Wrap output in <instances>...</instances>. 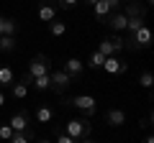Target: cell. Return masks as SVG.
Instances as JSON below:
<instances>
[{
	"mask_svg": "<svg viewBox=\"0 0 154 143\" xmlns=\"http://www.w3.org/2000/svg\"><path fill=\"white\" fill-rule=\"evenodd\" d=\"M64 133L69 138H75V141H80V138H90V133H93V123H90V118H75V120H69L64 125Z\"/></svg>",
	"mask_w": 154,
	"mask_h": 143,
	"instance_id": "1",
	"label": "cell"
},
{
	"mask_svg": "<svg viewBox=\"0 0 154 143\" xmlns=\"http://www.w3.org/2000/svg\"><path fill=\"white\" fill-rule=\"evenodd\" d=\"M152 46V31L146 26H141L134 36L123 39V49H131V51H139V49H149Z\"/></svg>",
	"mask_w": 154,
	"mask_h": 143,
	"instance_id": "2",
	"label": "cell"
},
{
	"mask_svg": "<svg viewBox=\"0 0 154 143\" xmlns=\"http://www.w3.org/2000/svg\"><path fill=\"white\" fill-rule=\"evenodd\" d=\"M64 105L77 107V112H82V118H93L95 112H98V102H95V97H90V95H77V97L67 100Z\"/></svg>",
	"mask_w": 154,
	"mask_h": 143,
	"instance_id": "3",
	"label": "cell"
},
{
	"mask_svg": "<svg viewBox=\"0 0 154 143\" xmlns=\"http://www.w3.org/2000/svg\"><path fill=\"white\" fill-rule=\"evenodd\" d=\"M98 51H100L103 56H118V51H123V39L118 36V33H113V36H105V39H100Z\"/></svg>",
	"mask_w": 154,
	"mask_h": 143,
	"instance_id": "4",
	"label": "cell"
},
{
	"mask_svg": "<svg viewBox=\"0 0 154 143\" xmlns=\"http://www.w3.org/2000/svg\"><path fill=\"white\" fill-rule=\"evenodd\" d=\"M11 130L13 133H31L33 130V125H31V115H28L26 110H18V112H13V118H11Z\"/></svg>",
	"mask_w": 154,
	"mask_h": 143,
	"instance_id": "5",
	"label": "cell"
},
{
	"mask_svg": "<svg viewBox=\"0 0 154 143\" xmlns=\"http://www.w3.org/2000/svg\"><path fill=\"white\" fill-rule=\"evenodd\" d=\"M49 72H51V64H49V59H46L44 54H36L31 61H28V74H31L33 79L44 77V74H49Z\"/></svg>",
	"mask_w": 154,
	"mask_h": 143,
	"instance_id": "6",
	"label": "cell"
},
{
	"mask_svg": "<svg viewBox=\"0 0 154 143\" xmlns=\"http://www.w3.org/2000/svg\"><path fill=\"white\" fill-rule=\"evenodd\" d=\"M49 79H51V92H57V95L67 92V87L72 84V77L67 74V72H62V69L49 72Z\"/></svg>",
	"mask_w": 154,
	"mask_h": 143,
	"instance_id": "7",
	"label": "cell"
},
{
	"mask_svg": "<svg viewBox=\"0 0 154 143\" xmlns=\"http://www.w3.org/2000/svg\"><path fill=\"white\" fill-rule=\"evenodd\" d=\"M57 0H41L38 3V8H36V18L38 21H44V23H51V21H57Z\"/></svg>",
	"mask_w": 154,
	"mask_h": 143,
	"instance_id": "8",
	"label": "cell"
},
{
	"mask_svg": "<svg viewBox=\"0 0 154 143\" xmlns=\"http://www.w3.org/2000/svg\"><path fill=\"white\" fill-rule=\"evenodd\" d=\"M103 69L108 72V74H123V72L128 69V64H126V61H121L118 56H108V59L103 61Z\"/></svg>",
	"mask_w": 154,
	"mask_h": 143,
	"instance_id": "9",
	"label": "cell"
},
{
	"mask_svg": "<svg viewBox=\"0 0 154 143\" xmlns=\"http://www.w3.org/2000/svg\"><path fill=\"white\" fill-rule=\"evenodd\" d=\"M105 23H108V26L113 28L116 33H121V31H126V23H128V18L123 16L121 10H118V13H110V16L105 18Z\"/></svg>",
	"mask_w": 154,
	"mask_h": 143,
	"instance_id": "10",
	"label": "cell"
},
{
	"mask_svg": "<svg viewBox=\"0 0 154 143\" xmlns=\"http://www.w3.org/2000/svg\"><path fill=\"white\" fill-rule=\"evenodd\" d=\"M62 72H67L72 79H77V77L85 72V64H82L80 59H64V66H62Z\"/></svg>",
	"mask_w": 154,
	"mask_h": 143,
	"instance_id": "11",
	"label": "cell"
},
{
	"mask_svg": "<svg viewBox=\"0 0 154 143\" xmlns=\"http://www.w3.org/2000/svg\"><path fill=\"white\" fill-rule=\"evenodd\" d=\"M105 123H108V125H113V128H121L123 123H126V112L118 110V107H110V110L105 112Z\"/></svg>",
	"mask_w": 154,
	"mask_h": 143,
	"instance_id": "12",
	"label": "cell"
},
{
	"mask_svg": "<svg viewBox=\"0 0 154 143\" xmlns=\"http://www.w3.org/2000/svg\"><path fill=\"white\" fill-rule=\"evenodd\" d=\"M123 16H126V18H144V16H146V5L139 3V0H134V3H128V5H126Z\"/></svg>",
	"mask_w": 154,
	"mask_h": 143,
	"instance_id": "13",
	"label": "cell"
},
{
	"mask_svg": "<svg viewBox=\"0 0 154 143\" xmlns=\"http://www.w3.org/2000/svg\"><path fill=\"white\" fill-rule=\"evenodd\" d=\"M36 123H54V107L51 105H38L36 107Z\"/></svg>",
	"mask_w": 154,
	"mask_h": 143,
	"instance_id": "14",
	"label": "cell"
},
{
	"mask_svg": "<svg viewBox=\"0 0 154 143\" xmlns=\"http://www.w3.org/2000/svg\"><path fill=\"white\" fill-rule=\"evenodd\" d=\"M13 82H16V72L8 64H0V87H11Z\"/></svg>",
	"mask_w": 154,
	"mask_h": 143,
	"instance_id": "15",
	"label": "cell"
},
{
	"mask_svg": "<svg viewBox=\"0 0 154 143\" xmlns=\"http://www.w3.org/2000/svg\"><path fill=\"white\" fill-rule=\"evenodd\" d=\"M93 13H95V18H98L100 23H105V18L110 16V5H108V0H98L93 5Z\"/></svg>",
	"mask_w": 154,
	"mask_h": 143,
	"instance_id": "16",
	"label": "cell"
},
{
	"mask_svg": "<svg viewBox=\"0 0 154 143\" xmlns=\"http://www.w3.org/2000/svg\"><path fill=\"white\" fill-rule=\"evenodd\" d=\"M16 36H0V51L3 54H13L16 51Z\"/></svg>",
	"mask_w": 154,
	"mask_h": 143,
	"instance_id": "17",
	"label": "cell"
},
{
	"mask_svg": "<svg viewBox=\"0 0 154 143\" xmlns=\"http://www.w3.org/2000/svg\"><path fill=\"white\" fill-rule=\"evenodd\" d=\"M11 95H13L16 100H23V97L28 95V87H26L23 82H18V79H16V82L11 84Z\"/></svg>",
	"mask_w": 154,
	"mask_h": 143,
	"instance_id": "18",
	"label": "cell"
},
{
	"mask_svg": "<svg viewBox=\"0 0 154 143\" xmlns=\"http://www.w3.org/2000/svg\"><path fill=\"white\" fill-rule=\"evenodd\" d=\"M31 87L38 89V92H46V89H51V79H49V74H44V77H36Z\"/></svg>",
	"mask_w": 154,
	"mask_h": 143,
	"instance_id": "19",
	"label": "cell"
},
{
	"mask_svg": "<svg viewBox=\"0 0 154 143\" xmlns=\"http://www.w3.org/2000/svg\"><path fill=\"white\" fill-rule=\"evenodd\" d=\"M49 33L51 36H64L67 33V23L64 21H51L49 23Z\"/></svg>",
	"mask_w": 154,
	"mask_h": 143,
	"instance_id": "20",
	"label": "cell"
},
{
	"mask_svg": "<svg viewBox=\"0 0 154 143\" xmlns=\"http://www.w3.org/2000/svg\"><path fill=\"white\" fill-rule=\"evenodd\" d=\"M105 59H108V56H103L100 51H93V54H90V59H88V66H90V69H98V66H103Z\"/></svg>",
	"mask_w": 154,
	"mask_h": 143,
	"instance_id": "21",
	"label": "cell"
},
{
	"mask_svg": "<svg viewBox=\"0 0 154 143\" xmlns=\"http://www.w3.org/2000/svg\"><path fill=\"white\" fill-rule=\"evenodd\" d=\"M141 26H144V18H128V23H126V31H128V36H134V33H136Z\"/></svg>",
	"mask_w": 154,
	"mask_h": 143,
	"instance_id": "22",
	"label": "cell"
},
{
	"mask_svg": "<svg viewBox=\"0 0 154 143\" xmlns=\"http://www.w3.org/2000/svg\"><path fill=\"white\" fill-rule=\"evenodd\" d=\"M33 141V130L31 133H13V138L8 143H31Z\"/></svg>",
	"mask_w": 154,
	"mask_h": 143,
	"instance_id": "23",
	"label": "cell"
},
{
	"mask_svg": "<svg viewBox=\"0 0 154 143\" xmlns=\"http://www.w3.org/2000/svg\"><path fill=\"white\" fill-rule=\"evenodd\" d=\"M152 82H154V74L152 72H141V77H139V84L144 89H152Z\"/></svg>",
	"mask_w": 154,
	"mask_h": 143,
	"instance_id": "24",
	"label": "cell"
},
{
	"mask_svg": "<svg viewBox=\"0 0 154 143\" xmlns=\"http://www.w3.org/2000/svg\"><path fill=\"white\" fill-rule=\"evenodd\" d=\"M80 0H57V8L59 10H69V8H77Z\"/></svg>",
	"mask_w": 154,
	"mask_h": 143,
	"instance_id": "25",
	"label": "cell"
},
{
	"mask_svg": "<svg viewBox=\"0 0 154 143\" xmlns=\"http://www.w3.org/2000/svg\"><path fill=\"white\" fill-rule=\"evenodd\" d=\"M11 138H13L11 125H8V123H3V125H0V141H11Z\"/></svg>",
	"mask_w": 154,
	"mask_h": 143,
	"instance_id": "26",
	"label": "cell"
},
{
	"mask_svg": "<svg viewBox=\"0 0 154 143\" xmlns=\"http://www.w3.org/2000/svg\"><path fill=\"white\" fill-rule=\"evenodd\" d=\"M57 143H77V141H75V138H69L67 133H59V136H57Z\"/></svg>",
	"mask_w": 154,
	"mask_h": 143,
	"instance_id": "27",
	"label": "cell"
},
{
	"mask_svg": "<svg viewBox=\"0 0 154 143\" xmlns=\"http://www.w3.org/2000/svg\"><path fill=\"white\" fill-rule=\"evenodd\" d=\"M18 82H23V84H26V87H31V84H33V77H31V74H28V72H26V74H23V77L18 79Z\"/></svg>",
	"mask_w": 154,
	"mask_h": 143,
	"instance_id": "28",
	"label": "cell"
},
{
	"mask_svg": "<svg viewBox=\"0 0 154 143\" xmlns=\"http://www.w3.org/2000/svg\"><path fill=\"white\" fill-rule=\"evenodd\" d=\"M110 5V13H118V8H121V0H108Z\"/></svg>",
	"mask_w": 154,
	"mask_h": 143,
	"instance_id": "29",
	"label": "cell"
},
{
	"mask_svg": "<svg viewBox=\"0 0 154 143\" xmlns=\"http://www.w3.org/2000/svg\"><path fill=\"white\" fill-rule=\"evenodd\" d=\"M141 128H146V130H149V128H152V118H149V115H146V118H144V120H141Z\"/></svg>",
	"mask_w": 154,
	"mask_h": 143,
	"instance_id": "30",
	"label": "cell"
},
{
	"mask_svg": "<svg viewBox=\"0 0 154 143\" xmlns=\"http://www.w3.org/2000/svg\"><path fill=\"white\" fill-rule=\"evenodd\" d=\"M3 31H5V16H0V36H3Z\"/></svg>",
	"mask_w": 154,
	"mask_h": 143,
	"instance_id": "31",
	"label": "cell"
},
{
	"mask_svg": "<svg viewBox=\"0 0 154 143\" xmlns=\"http://www.w3.org/2000/svg\"><path fill=\"white\" fill-rule=\"evenodd\" d=\"M82 3H85V5H90V8H93L95 3H98V0H82Z\"/></svg>",
	"mask_w": 154,
	"mask_h": 143,
	"instance_id": "32",
	"label": "cell"
},
{
	"mask_svg": "<svg viewBox=\"0 0 154 143\" xmlns=\"http://www.w3.org/2000/svg\"><path fill=\"white\" fill-rule=\"evenodd\" d=\"M3 105H5V95L0 92V107H3Z\"/></svg>",
	"mask_w": 154,
	"mask_h": 143,
	"instance_id": "33",
	"label": "cell"
},
{
	"mask_svg": "<svg viewBox=\"0 0 154 143\" xmlns=\"http://www.w3.org/2000/svg\"><path fill=\"white\" fill-rule=\"evenodd\" d=\"M144 143H154V138H152V136H146V138H144Z\"/></svg>",
	"mask_w": 154,
	"mask_h": 143,
	"instance_id": "34",
	"label": "cell"
},
{
	"mask_svg": "<svg viewBox=\"0 0 154 143\" xmlns=\"http://www.w3.org/2000/svg\"><path fill=\"white\" fill-rule=\"evenodd\" d=\"M82 143H95V141H90V138H82Z\"/></svg>",
	"mask_w": 154,
	"mask_h": 143,
	"instance_id": "35",
	"label": "cell"
},
{
	"mask_svg": "<svg viewBox=\"0 0 154 143\" xmlns=\"http://www.w3.org/2000/svg\"><path fill=\"white\" fill-rule=\"evenodd\" d=\"M38 143H51V141H46V138H41V141H38Z\"/></svg>",
	"mask_w": 154,
	"mask_h": 143,
	"instance_id": "36",
	"label": "cell"
},
{
	"mask_svg": "<svg viewBox=\"0 0 154 143\" xmlns=\"http://www.w3.org/2000/svg\"><path fill=\"white\" fill-rule=\"evenodd\" d=\"M121 3H134V0H121Z\"/></svg>",
	"mask_w": 154,
	"mask_h": 143,
	"instance_id": "37",
	"label": "cell"
}]
</instances>
